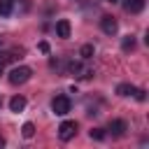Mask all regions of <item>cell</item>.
Returning <instances> with one entry per match:
<instances>
[{
	"label": "cell",
	"mask_w": 149,
	"mask_h": 149,
	"mask_svg": "<svg viewBox=\"0 0 149 149\" xmlns=\"http://www.w3.org/2000/svg\"><path fill=\"white\" fill-rule=\"evenodd\" d=\"M21 133H23V137H33V135H35V126H33L30 121H26L23 128H21Z\"/></svg>",
	"instance_id": "obj_13"
},
{
	"label": "cell",
	"mask_w": 149,
	"mask_h": 149,
	"mask_svg": "<svg viewBox=\"0 0 149 149\" xmlns=\"http://www.w3.org/2000/svg\"><path fill=\"white\" fill-rule=\"evenodd\" d=\"M102 2H112V5H114V2H119V0H102Z\"/></svg>",
	"instance_id": "obj_19"
},
{
	"label": "cell",
	"mask_w": 149,
	"mask_h": 149,
	"mask_svg": "<svg viewBox=\"0 0 149 149\" xmlns=\"http://www.w3.org/2000/svg\"><path fill=\"white\" fill-rule=\"evenodd\" d=\"M40 51H44V54H49V44H47V42H40Z\"/></svg>",
	"instance_id": "obj_17"
},
{
	"label": "cell",
	"mask_w": 149,
	"mask_h": 149,
	"mask_svg": "<svg viewBox=\"0 0 149 149\" xmlns=\"http://www.w3.org/2000/svg\"><path fill=\"white\" fill-rule=\"evenodd\" d=\"M100 28H102V33L114 35V33L119 30V23H116V19H114V16H102V19H100Z\"/></svg>",
	"instance_id": "obj_4"
},
{
	"label": "cell",
	"mask_w": 149,
	"mask_h": 149,
	"mask_svg": "<svg viewBox=\"0 0 149 149\" xmlns=\"http://www.w3.org/2000/svg\"><path fill=\"white\" fill-rule=\"evenodd\" d=\"M14 9V0H0V14L2 16H9Z\"/></svg>",
	"instance_id": "obj_10"
},
{
	"label": "cell",
	"mask_w": 149,
	"mask_h": 149,
	"mask_svg": "<svg viewBox=\"0 0 149 149\" xmlns=\"http://www.w3.org/2000/svg\"><path fill=\"white\" fill-rule=\"evenodd\" d=\"M56 35H58V37H63V40H68V37H70V21H68V19L56 21Z\"/></svg>",
	"instance_id": "obj_7"
},
{
	"label": "cell",
	"mask_w": 149,
	"mask_h": 149,
	"mask_svg": "<svg viewBox=\"0 0 149 149\" xmlns=\"http://www.w3.org/2000/svg\"><path fill=\"white\" fill-rule=\"evenodd\" d=\"M123 9L130 14H140L144 9V0H123Z\"/></svg>",
	"instance_id": "obj_6"
},
{
	"label": "cell",
	"mask_w": 149,
	"mask_h": 149,
	"mask_svg": "<svg viewBox=\"0 0 149 149\" xmlns=\"http://www.w3.org/2000/svg\"><path fill=\"white\" fill-rule=\"evenodd\" d=\"M30 74H33V70H30L28 65H16V68H12V72H9V84H14V86L26 84V81L30 79Z\"/></svg>",
	"instance_id": "obj_1"
},
{
	"label": "cell",
	"mask_w": 149,
	"mask_h": 149,
	"mask_svg": "<svg viewBox=\"0 0 149 149\" xmlns=\"http://www.w3.org/2000/svg\"><path fill=\"white\" fill-rule=\"evenodd\" d=\"M116 93H119L121 98L133 95V93H135V86H133V84H119V86H116Z\"/></svg>",
	"instance_id": "obj_9"
},
{
	"label": "cell",
	"mask_w": 149,
	"mask_h": 149,
	"mask_svg": "<svg viewBox=\"0 0 149 149\" xmlns=\"http://www.w3.org/2000/svg\"><path fill=\"white\" fill-rule=\"evenodd\" d=\"M133 47H135V37L133 35H128V37H123V42H121V49L128 54V51H133Z\"/></svg>",
	"instance_id": "obj_12"
},
{
	"label": "cell",
	"mask_w": 149,
	"mask_h": 149,
	"mask_svg": "<svg viewBox=\"0 0 149 149\" xmlns=\"http://www.w3.org/2000/svg\"><path fill=\"white\" fill-rule=\"evenodd\" d=\"M74 133H77V123H74V121H63V123L58 126V137H61L63 142L72 140Z\"/></svg>",
	"instance_id": "obj_3"
},
{
	"label": "cell",
	"mask_w": 149,
	"mask_h": 149,
	"mask_svg": "<svg viewBox=\"0 0 149 149\" xmlns=\"http://www.w3.org/2000/svg\"><path fill=\"white\" fill-rule=\"evenodd\" d=\"M88 135H91V140H102V137H105V130H102V128H93Z\"/></svg>",
	"instance_id": "obj_14"
},
{
	"label": "cell",
	"mask_w": 149,
	"mask_h": 149,
	"mask_svg": "<svg viewBox=\"0 0 149 149\" xmlns=\"http://www.w3.org/2000/svg\"><path fill=\"white\" fill-rule=\"evenodd\" d=\"M133 95H135L140 102H144V100H147V91H142V88H135V93H133Z\"/></svg>",
	"instance_id": "obj_15"
},
{
	"label": "cell",
	"mask_w": 149,
	"mask_h": 149,
	"mask_svg": "<svg viewBox=\"0 0 149 149\" xmlns=\"http://www.w3.org/2000/svg\"><path fill=\"white\" fill-rule=\"evenodd\" d=\"M126 130H128V123H126L123 119H114V121L109 123V133H112L114 137H123Z\"/></svg>",
	"instance_id": "obj_5"
},
{
	"label": "cell",
	"mask_w": 149,
	"mask_h": 149,
	"mask_svg": "<svg viewBox=\"0 0 149 149\" xmlns=\"http://www.w3.org/2000/svg\"><path fill=\"white\" fill-rule=\"evenodd\" d=\"M23 107H26V98L23 95H14L9 100V109L12 112H23Z\"/></svg>",
	"instance_id": "obj_8"
},
{
	"label": "cell",
	"mask_w": 149,
	"mask_h": 149,
	"mask_svg": "<svg viewBox=\"0 0 149 149\" xmlns=\"http://www.w3.org/2000/svg\"><path fill=\"white\" fill-rule=\"evenodd\" d=\"M2 147H5V137H0V149H2Z\"/></svg>",
	"instance_id": "obj_18"
},
{
	"label": "cell",
	"mask_w": 149,
	"mask_h": 149,
	"mask_svg": "<svg viewBox=\"0 0 149 149\" xmlns=\"http://www.w3.org/2000/svg\"><path fill=\"white\" fill-rule=\"evenodd\" d=\"M93 51H95V49H93V44H81V49H79V56H81L84 61H88V58L93 56Z\"/></svg>",
	"instance_id": "obj_11"
},
{
	"label": "cell",
	"mask_w": 149,
	"mask_h": 149,
	"mask_svg": "<svg viewBox=\"0 0 149 149\" xmlns=\"http://www.w3.org/2000/svg\"><path fill=\"white\" fill-rule=\"evenodd\" d=\"M7 61H9V56H0V74H2V68H5Z\"/></svg>",
	"instance_id": "obj_16"
},
{
	"label": "cell",
	"mask_w": 149,
	"mask_h": 149,
	"mask_svg": "<svg viewBox=\"0 0 149 149\" xmlns=\"http://www.w3.org/2000/svg\"><path fill=\"white\" fill-rule=\"evenodd\" d=\"M51 109H54V114L65 116V114L70 112V98H68V95H56V98L51 100Z\"/></svg>",
	"instance_id": "obj_2"
}]
</instances>
